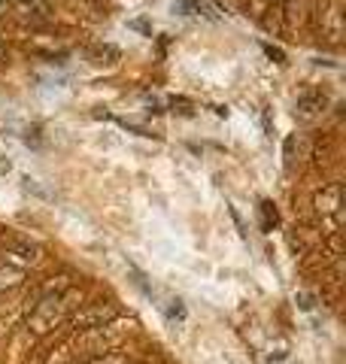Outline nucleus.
Returning <instances> with one entry per match:
<instances>
[{
    "mask_svg": "<svg viewBox=\"0 0 346 364\" xmlns=\"http://www.w3.org/2000/svg\"><path fill=\"white\" fill-rule=\"evenodd\" d=\"M340 207H343V186L340 182H331L316 195V210L322 215H340Z\"/></svg>",
    "mask_w": 346,
    "mask_h": 364,
    "instance_id": "obj_3",
    "label": "nucleus"
},
{
    "mask_svg": "<svg viewBox=\"0 0 346 364\" xmlns=\"http://www.w3.org/2000/svg\"><path fill=\"white\" fill-rule=\"evenodd\" d=\"M83 364H128V355L119 349H103V352H91Z\"/></svg>",
    "mask_w": 346,
    "mask_h": 364,
    "instance_id": "obj_4",
    "label": "nucleus"
},
{
    "mask_svg": "<svg viewBox=\"0 0 346 364\" xmlns=\"http://www.w3.org/2000/svg\"><path fill=\"white\" fill-rule=\"evenodd\" d=\"M115 316H119V310H115L112 304H91L88 310H83V313L73 316V331H76V334L95 331V328H103V325L115 322Z\"/></svg>",
    "mask_w": 346,
    "mask_h": 364,
    "instance_id": "obj_2",
    "label": "nucleus"
},
{
    "mask_svg": "<svg viewBox=\"0 0 346 364\" xmlns=\"http://www.w3.org/2000/svg\"><path fill=\"white\" fill-rule=\"evenodd\" d=\"M298 107H301V112H316L325 107V97L322 95H304L301 100H298Z\"/></svg>",
    "mask_w": 346,
    "mask_h": 364,
    "instance_id": "obj_5",
    "label": "nucleus"
},
{
    "mask_svg": "<svg viewBox=\"0 0 346 364\" xmlns=\"http://www.w3.org/2000/svg\"><path fill=\"white\" fill-rule=\"evenodd\" d=\"M0 173H9V161H6V158H0Z\"/></svg>",
    "mask_w": 346,
    "mask_h": 364,
    "instance_id": "obj_6",
    "label": "nucleus"
},
{
    "mask_svg": "<svg viewBox=\"0 0 346 364\" xmlns=\"http://www.w3.org/2000/svg\"><path fill=\"white\" fill-rule=\"evenodd\" d=\"M67 298H70V289L67 291H52V294H40L37 306L28 318V328L33 334H49L52 328L67 316Z\"/></svg>",
    "mask_w": 346,
    "mask_h": 364,
    "instance_id": "obj_1",
    "label": "nucleus"
}]
</instances>
